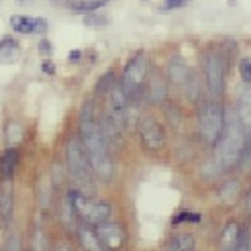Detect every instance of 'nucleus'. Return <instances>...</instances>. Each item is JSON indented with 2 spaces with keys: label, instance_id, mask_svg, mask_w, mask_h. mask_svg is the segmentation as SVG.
I'll list each match as a JSON object with an SVG mask.
<instances>
[{
  "label": "nucleus",
  "instance_id": "1",
  "mask_svg": "<svg viewBox=\"0 0 251 251\" xmlns=\"http://www.w3.org/2000/svg\"><path fill=\"white\" fill-rule=\"evenodd\" d=\"M80 139L84 143L88 161L102 182H110L115 178V164L110 157L108 141L100 129V123L94 117V104L86 102L80 112Z\"/></svg>",
  "mask_w": 251,
  "mask_h": 251
},
{
  "label": "nucleus",
  "instance_id": "2",
  "mask_svg": "<svg viewBox=\"0 0 251 251\" xmlns=\"http://www.w3.org/2000/svg\"><path fill=\"white\" fill-rule=\"evenodd\" d=\"M243 137H245V131H243L239 117L225 112V127H223L219 141L215 143V147H217L215 159H217L219 170L227 172L239 164L241 149H243Z\"/></svg>",
  "mask_w": 251,
  "mask_h": 251
},
{
  "label": "nucleus",
  "instance_id": "3",
  "mask_svg": "<svg viewBox=\"0 0 251 251\" xmlns=\"http://www.w3.org/2000/svg\"><path fill=\"white\" fill-rule=\"evenodd\" d=\"M66 161H68V174L72 184L76 186V190H80L86 196H94L96 186H94V170L88 161L86 149L80 137H70L66 143Z\"/></svg>",
  "mask_w": 251,
  "mask_h": 251
},
{
  "label": "nucleus",
  "instance_id": "4",
  "mask_svg": "<svg viewBox=\"0 0 251 251\" xmlns=\"http://www.w3.org/2000/svg\"><path fill=\"white\" fill-rule=\"evenodd\" d=\"M225 127V108L217 100H206L198 108V137L204 145H215Z\"/></svg>",
  "mask_w": 251,
  "mask_h": 251
},
{
  "label": "nucleus",
  "instance_id": "5",
  "mask_svg": "<svg viewBox=\"0 0 251 251\" xmlns=\"http://www.w3.org/2000/svg\"><path fill=\"white\" fill-rule=\"evenodd\" d=\"M68 200L72 202V208L76 212V217L82 223L92 225V227L102 221H108L112 215V206L108 202H104V200H94L92 196L82 194L76 188L68 194Z\"/></svg>",
  "mask_w": 251,
  "mask_h": 251
},
{
  "label": "nucleus",
  "instance_id": "6",
  "mask_svg": "<svg viewBox=\"0 0 251 251\" xmlns=\"http://www.w3.org/2000/svg\"><path fill=\"white\" fill-rule=\"evenodd\" d=\"M147 76H149L147 57L143 51H139L129 59V64L125 66V72H123V86H125V90H127L133 104H137L141 100Z\"/></svg>",
  "mask_w": 251,
  "mask_h": 251
},
{
  "label": "nucleus",
  "instance_id": "7",
  "mask_svg": "<svg viewBox=\"0 0 251 251\" xmlns=\"http://www.w3.org/2000/svg\"><path fill=\"white\" fill-rule=\"evenodd\" d=\"M225 76H227V64L223 53L217 49H210L204 53V80L206 88L212 96H221L225 90Z\"/></svg>",
  "mask_w": 251,
  "mask_h": 251
},
{
  "label": "nucleus",
  "instance_id": "8",
  "mask_svg": "<svg viewBox=\"0 0 251 251\" xmlns=\"http://www.w3.org/2000/svg\"><path fill=\"white\" fill-rule=\"evenodd\" d=\"M137 131H139V139H141V145L147 149V151H161L166 149V143H168V135H166V129L159 125V121L151 115H143L137 123Z\"/></svg>",
  "mask_w": 251,
  "mask_h": 251
},
{
  "label": "nucleus",
  "instance_id": "9",
  "mask_svg": "<svg viewBox=\"0 0 251 251\" xmlns=\"http://www.w3.org/2000/svg\"><path fill=\"white\" fill-rule=\"evenodd\" d=\"M94 231L98 235L100 243H102V247H106V249H119L127 241V231H125V227L110 219L94 225Z\"/></svg>",
  "mask_w": 251,
  "mask_h": 251
},
{
  "label": "nucleus",
  "instance_id": "10",
  "mask_svg": "<svg viewBox=\"0 0 251 251\" xmlns=\"http://www.w3.org/2000/svg\"><path fill=\"white\" fill-rule=\"evenodd\" d=\"M143 90H145V98H147L149 104H161L166 100V96H168V82L159 72L151 70L149 72V76H147V82H145Z\"/></svg>",
  "mask_w": 251,
  "mask_h": 251
},
{
  "label": "nucleus",
  "instance_id": "11",
  "mask_svg": "<svg viewBox=\"0 0 251 251\" xmlns=\"http://www.w3.org/2000/svg\"><path fill=\"white\" fill-rule=\"evenodd\" d=\"M10 25L21 35H45L47 33V21L41 17L15 15V17H10Z\"/></svg>",
  "mask_w": 251,
  "mask_h": 251
},
{
  "label": "nucleus",
  "instance_id": "12",
  "mask_svg": "<svg viewBox=\"0 0 251 251\" xmlns=\"http://www.w3.org/2000/svg\"><path fill=\"white\" fill-rule=\"evenodd\" d=\"M15 215V188L12 178H0V221L8 223Z\"/></svg>",
  "mask_w": 251,
  "mask_h": 251
},
{
  "label": "nucleus",
  "instance_id": "13",
  "mask_svg": "<svg viewBox=\"0 0 251 251\" xmlns=\"http://www.w3.org/2000/svg\"><path fill=\"white\" fill-rule=\"evenodd\" d=\"M188 76H190V70H188L186 61L180 55H174L168 64V80L176 86H184Z\"/></svg>",
  "mask_w": 251,
  "mask_h": 251
},
{
  "label": "nucleus",
  "instance_id": "14",
  "mask_svg": "<svg viewBox=\"0 0 251 251\" xmlns=\"http://www.w3.org/2000/svg\"><path fill=\"white\" fill-rule=\"evenodd\" d=\"M76 235H78V241H80V245H82L84 249H94V251L104 249L92 225H88V223L78 225V227H76Z\"/></svg>",
  "mask_w": 251,
  "mask_h": 251
},
{
  "label": "nucleus",
  "instance_id": "15",
  "mask_svg": "<svg viewBox=\"0 0 251 251\" xmlns=\"http://www.w3.org/2000/svg\"><path fill=\"white\" fill-rule=\"evenodd\" d=\"M19 57H21V47H19L17 39L2 37V39H0V64L2 66L17 64Z\"/></svg>",
  "mask_w": 251,
  "mask_h": 251
},
{
  "label": "nucleus",
  "instance_id": "16",
  "mask_svg": "<svg viewBox=\"0 0 251 251\" xmlns=\"http://www.w3.org/2000/svg\"><path fill=\"white\" fill-rule=\"evenodd\" d=\"M241 125H243V131L251 133V86L247 84L243 88V92L239 96V112H237Z\"/></svg>",
  "mask_w": 251,
  "mask_h": 251
},
{
  "label": "nucleus",
  "instance_id": "17",
  "mask_svg": "<svg viewBox=\"0 0 251 251\" xmlns=\"http://www.w3.org/2000/svg\"><path fill=\"white\" fill-rule=\"evenodd\" d=\"M19 166V151L17 147H8L0 153V178H12Z\"/></svg>",
  "mask_w": 251,
  "mask_h": 251
},
{
  "label": "nucleus",
  "instance_id": "18",
  "mask_svg": "<svg viewBox=\"0 0 251 251\" xmlns=\"http://www.w3.org/2000/svg\"><path fill=\"white\" fill-rule=\"evenodd\" d=\"M110 0H74L72 2V10L80 12V15H90V12H96L102 6H106Z\"/></svg>",
  "mask_w": 251,
  "mask_h": 251
},
{
  "label": "nucleus",
  "instance_id": "19",
  "mask_svg": "<svg viewBox=\"0 0 251 251\" xmlns=\"http://www.w3.org/2000/svg\"><path fill=\"white\" fill-rule=\"evenodd\" d=\"M194 245H196L194 235H190V233H178L168 241V249H172V251H188Z\"/></svg>",
  "mask_w": 251,
  "mask_h": 251
},
{
  "label": "nucleus",
  "instance_id": "20",
  "mask_svg": "<svg viewBox=\"0 0 251 251\" xmlns=\"http://www.w3.org/2000/svg\"><path fill=\"white\" fill-rule=\"evenodd\" d=\"M112 84H115V74H112V70H108L104 76L96 82V94H108Z\"/></svg>",
  "mask_w": 251,
  "mask_h": 251
},
{
  "label": "nucleus",
  "instance_id": "21",
  "mask_svg": "<svg viewBox=\"0 0 251 251\" xmlns=\"http://www.w3.org/2000/svg\"><path fill=\"white\" fill-rule=\"evenodd\" d=\"M200 212H192V210H182V212H178L174 219H172V223L174 225H182V223H200Z\"/></svg>",
  "mask_w": 251,
  "mask_h": 251
},
{
  "label": "nucleus",
  "instance_id": "22",
  "mask_svg": "<svg viewBox=\"0 0 251 251\" xmlns=\"http://www.w3.org/2000/svg\"><path fill=\"white\" fill-rule=\"evenodd\" d=\"M233 249H239V251L249 249V233H247V229H245V227H239V231H237V237H235Z\"/></svg>",
  "mask_w": 251,
  "mask_h": 251
},
{
  "label": "nucleus",
  "instance_id": "23",
  "mask_svg": "<svg viewBox=\"0 0 251 251\" xmlns=\"http://www.w3.org/2000/svg\"><path fill=\"white\" fill-rule=\"evenodd\" d=\"M237 231H239V225L231 221V223L227 225V227H225V231H223V243L233 247V243H235V237H237Z\"/></svg>",
  "mask_w": 251,
  "mask_h": 251
},
{
  "label": "nucleus",
  "instance_id": "24",
  "mask_svg": "<svg viewBox=\"0 0 251 251\" xmlns=\"http://www.w3.org/2000/svg\"><path fill=\"white\" fill-rule=\"evenodd\" d=\"M106 23H108V19L102 17V15H98V10L96 12H90V15L86 17V25H88V27H104Z\"/></svg>",
  "mask_w": 251,
  "mask_h": 251
},
{
  "label": "nucleus",
  "instance_id": "25",
  "mask_svg": "<svg viewBox=\"0 0 251 251\" xmlns=\"http://www.w3.org/2000/svg\"><path fill=\"white\" fill-rule=\"evenodd\" d=\"M239 70H241V78H243V82H245V84H251V59H249V57L241 59Z\"/></svg>",
  "mask_w": 251,
  "mask_h": 251
},
{
  "label": "nucleus",
  "instance_id": "26",
  "mask_svg": "<svg viewBox=\"0 0 251 251\" xmlns=\"http://www.w3.org/2000/svg\"><path fill=\"white\" fill-rule=\"evenodd\" d=\"M190 0H164V10H174V8H182L186 6Z\"/></svg>",
  "mask_w": 251,
  "mask_h": 251
},
{
  "label": "nucleus",
  "instance_id": "27",
  "mask_svg": "<svg viewBox=\"0 0 251 251\" xmlns=\"http://www.w3.org/2000/svg\"><path fill=\"white\" fill-rule=\"evenodd\" d=\"M41 70H43V74H47V76H53V74H55V64H53V61L47 57V59H43Z\"/></svg>",
  "mask_w": 251,
  "mask_h": 251
},
{
  "label": "nucleus",
  "instance_id": "28",
  "mask_svg": "<svg viewBox=\"0 0 251 251\" xmlns=\"http://www.w3.org/2000/svg\"><path fill=\"white\" fill-rule=\"evenodd\" d=\"M39 51L43 53V55H51V51H53V47H51V43H49V39H41L39 41Z\"/></svg>",
  "mask_w": 251,
  "mask_h": 251
},
{
  "label": "nucleus",
  "instance_id": "29",
  "mask_svg": "<svg viewBox=\"0 0 251 251\" xmlns=\"http://www.w3.org/2000/svg\"><path fill=\"white\" fill-rule=\"evenodd\" d=\"M68 59H70V61H80V59H82V51H80V49H72Z\"/></svg>",
  "mask_w": 251,
  "mask_h": 251
}]
</instances>
